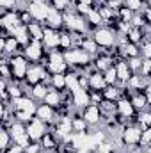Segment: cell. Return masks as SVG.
Here are the masks:
<instances>
[{"mask_svg": "<svg viewBox=\"0 0 151 153\" xmlns=\"http://www.w3.org/2000/svg\"><path fill=\"white\" fill-rule=\"evenodd\" d=\"M43 41H39V39H32L27 46H25V50H23V53H25V57L29 59V61H32V62H39L41 59H43Z\"/></svg>", "mask_w": 151, "mask_h": 153, "instance_id": "7", "label": "cell"}, {"mask_svg": "<svg viewBox=\"0 0 151 153\" xmlns=\"http://www.w3.org/2000/svg\"><path fill=\"white\" fill-rule=\"evenodd\" d=\"M30 2H32V0H30Z\"/></svg>", "mask_w": 151, "mask_h": 153, "instance_id": "40", "label": "cell"}, {"mask_svg": "<svg viewBox=\"0 0 151 153\" xmlns=\"http://www.w3.org/2000/svg\"><path fill=\"white\" fill-rule=\"evenodd\" d=\"M55 114H57V111L53 109V107H50V105H46L44 102L41 103V105H38V112H36V116H38L39 119H43L46 125H52L53 126V119H55Z\"/></svg>", "mask_w": 151, "mask_h": 153, "instance_id": "12", "label": "cell"}, {"mask_svg": "<svg viewBox=\"0 0 151 153\" xmlns=\"http://www.w3.org/2000/svg\"><path fill=\"white\" fill-rule=\"evenodd\" d=\"M123 5H126L133 13H141L142 11V0H123Z\"/></svg>", "mask_w": 151, "mask_h": 153, "instance_id": "30", "label": "cell"}, {"mask_svg": "<svg viewBox=\"0 0 151 153\" xmlns=\"http://www.w3.org/2000/svg\"><path fill=\"white\" fill-rule=\"evenodd\" d=\"M48 91H50V85H48L46 82H39V84H36V85L30 87V96H32L36 102H43V100L46 98Z\"/></svg>", "mask_w": 151, "mask_h": 153, "instance_id": "17", "label": "cell"}, {"mask_svg": "<svg viewBox=\"0 0 151 153\" xmlns=\"http://www.w3.org/2000/svg\"><path fill=\"white\" fill-rule=\"evenodd\" d=\"M16 4H18V0H0V5L4 11H14Z\"/></svg>", "mask_w": 151, "mask_h": 153, "instance_id": "35", "label": "cell"}, {"mask_svg": "<svg viewBox=\"0 0 151 153\" xmlns=\"http://www.w3.org/2000/svg\"><path fill=\"white\" fill-rule=\"evenodd\" d=\"M146 2H148V4H150V5H151V0H146Z\"/></svg>", "mask_w": 151, "mask_h": 153, "instance_id": "39", "label": "cell"}, {"mask_svg": "<svg viewBox=\"0 0 151 153\" xmlns=\"http://www.w3.org/2000/svg\"><path fill=\"white\" fill-rule=\"evenodd\" d=\"M80 48L84 52H87L89 55H98V43L93 39V36H87V38L84 39V43H82Z\"/></svg>", "mask_w": 151, "mask_h": 153, "instance_id": "23", "label": "cell"}, {"mask_svg": "<svg viewBox=\"0 0 151 153\" xmlns=\"http://www.w3.org/2000/svg\"><path fill=\"white\" fill-rule=\"evenodd\" d=\"M9 132H11V137H13V143L16 141V139H20L21 135H25L27 134V123H21V121H14L9 128H7Z\"/></svg>", "mask_w": 151, "mask_h": 153, "instance_id": "18", "label": "cell"}, {"mask_svg": "<svg viewBox=\"0 0 151 153\" xmlns=\"http://www.w3.org/2000/svg\"><path fill=\"white\" fill-rule=\"evenodd\" d=\"M103 98L105 100H110V102H117L119 98H123V91L117 85H107L103 89Z\"/></svg>", "mask_w": 151, "mask_h": 153, "instance_id": "20", "label": "cell"}, {"mask_svg": "<svg viewBox=\"0 0 151 153\" xmlns=\"http://www.w3.org/2000/svg\"><path fill=\"white\" fill-rule=\"evenodd\" d=\"M27 9H29V13L32 14L34 22L44 23V22H46V18H48V14H50L52 5H50L48 2H44V0H32V2H29Z\"/></svg>", "mask_w": 151, "mask_h": 153, "instance_id": "4", "label": "cell"}, {"mask_svg": "<svg viewBox=\"0 0 151 153\" xmlns=\"http://www.w3.org/2000/svg\"><path fill=\"white\" fill-rule=\"evenodd\" d=\"M2 153H25V148H21L16 143H13V146H9L5 152H2Z\"/></svg>", "mask_w": 151, "mask_h": 153, "instance_id": "36", "label": "cell"}, {"mask_svg": "<svg viewBox=\"0 0 151 153\" xmlns=\"http://www.w3.org/2000/svg\"><path fill=\"white\" fill-rule=\"evenodd\" d=\"M50 85H52L55 91L62 93L64 89H68V87H66V75H64V73H59V75H52Z\"/></svg>", "mask_w": 151, "mask_h": 153, "instance_id": "22", "label": "cell"}, {"mask_svg": "<svg viewBox=\"0 0 151 153\" xmlns=\"http://www.w3.org/2000/svg\"><path fill=\"white\" fill-rule=\"evenodd\" d=\"M141 55H142V59H151V39H148L146 43H142Z\"/></svg>", "mask_w": 151, "mask_h": 153, "instance_id": "34", "label": "cell"}, {"mask_svg": "<svg viewBox=\"0 0 151 153\" xmlns=\"http://www.w3.org/2000/svg\"><path fill=\"white\" fill-rule=\"evenodd\" d=\"M41 146H43V150H46V152H52V150H55L57 148V144H59V137H57V134L53 132V130H48L43 137H41Z\"/></svg>", "mask_w": 151, "mask_h": 153, "instance_id": "15", "label": "cell"}, {"mask_svg": "<svg viewBox=\"0 0 151 153\" xmlns=\"http://www.w3.org/2000/svg\"><path fill=\"white\" fill-rule=\"evenodd\" d=\"M141 137H142V128L135 123V125H124L121 128V143L124 146H137L141 144Z\"/></svg>", "mask_w": 151, "mask_h": 153, "instance_id": "3", "label": "cell"}, {"mask_svg": "<svg viewBox=\"0 0 151 153\" xmlns=\"http://www.w3.org/2000/svg\"><path fill=\"white\" fill-rule=\"evenodd\" d=\"M146 96H148V107H151V93L150 94H146Z\"/></svg>", "mask_w": 151, "mask_h": 153, "instance_id": "37", "label": "cell"}, {"mask_svg": "<svg viewBox=\"0 0 151 153\" xmlns=\"http://www.w3.org/2000/svg\"><path fill=\"white\" fill-rule=\"evenodd\" d=\"M9 66L13 71V82H25V76L29 71V59L25 57V53H14L9 59Z\"/></svg>", "mask_w": 151, "mask_h": 153, "instance_id": "1", "label": "cell"}, {"mask_svg": "<svg viewBox=\"0 0 151 153\" xmlns=\"http://www.w3.org/2000/svg\"><path fill=\"white\" fill-rule=\"evenodd\" d=\"M7 93H9V96H11V100H16V98H21V96H25V91H23V87L16 82H11L9 84V87H7Z\"/></svg>", "mask_w": 151, "mask_h": 153, "instance_id": "27", "label": "cell"}, {"mask_svg": "<svg viewBox=\"0 0 151 153\" xmlns=\"http://www.w3.org/2000/svg\"><path fill=\"white\" fill-rule=\"evenodd\" d=\"M48 153H50V152H48Z\"/></svg>", "mask_w": 151, "mask_h": 153, "instance_id": "41", "label": "cell"}, {"mask_svg": "<svg viewBox=\"0 0 151 153\" xmlns=\"http://www.w3.org/2000/svg\"><path fill=\"white\" fill-rule=\"evenodd\" d=\"M27 29H29V34H30V38L32 39H39V41H43V36H44V25H43V23H39V22H32V23L27 25Z\"/></svg>", "mask_w": 151, "mask_h": 153, "instance_id": "19", "label": "cell"}, {"mask_svg": "<svg viewBox=\"0 0 151 153\" xmlns=\"http://www.w3.org/2000/svg\"><path fill=\"white\" fill-rule=\"evenodd\" d=\"M114 64V55H109V53H100V55H96V61H94V68H96V71H101V73H105L107 70H110Z\"/></svg>", "mask_w": 151, "mask_h": 153, "instance_id": "13", "label": "cell"}, {"mask_svg": "<svg viewBox=\"0 0 151 153\" xmlns=\"http://www.w3.org/2000/svg\"><path fill=\"white\" fill-rule=\"evenodd\" d=\"M89 85L93 91H103L109 84L101 71H93V73H89Z\"/></svg>", "mask_w": 151, "mask_h": 153, "instance_id": "14", "label": "cell"}, {"mask_svg": "<svg viewBox=\"0 0 151 153\" xmlns=\"http://www.w3.org/2000/svg\"><path fill=\"white\" fill-rule=\"evenodd\" d=\"M71 125H73V132H75V134H84V132H87V126H89L82 114L71 117Z\"/></svg>", "mask_w": 151, "mask_h": 153, "instance_id": "25", "label": "cell"}, {"mask_svg": "<svg viewBox=\"0 0 151 153\" xmlns=\"http://www.w3.org/2000/svg\"><path fill=\"white\" fill-rule=\"evenodd\" d=\"M82 116H84V119L87 121V125H91V126H96V125L101 121L103 112H101L100 105H96V103H89L85 109H82Z\"/></svg>", "mask_w": 151, "mask_h": 153, "instance_id": "6", "label": "cell"}, {"mask_svg": "<svg viewBox=\"0 0 151 153\" xmlns=\"http://www.w3.org/2000/svg\"><path fill=\"white\" fill-rule=\"evenodd\" d=\"M117 112L123 116L124 119L137 117V111H135V107H133L132 100H130V98H126V96H123V98H119V100H117Z\"/></svg>", "mask_w": 151, "mask_h": 153, "instance_id": "10", "label": "cell"}, {"mask_svg": "<svg viewBox=\"0 0 151 153\" xmlns=\"http://www.w3.org/2000/svg\"><path fill=\"white\" fill-rule=\"evenodd\" d=\"M103 76H105V80H107V84H109V85H115V82H117V71H115V64H114L110 70H107V71L103 73Z\"/></svg>", "mask_w": 151, "mask_h": 153, "instance_id": "31", "label": "cell"}, {"mask_svg": "<svg viewBox=\"0 0 151 153\" xmlns=\"http://www.w3.org/2000/svg\"><path fill=\"white\" fill-rule=\"evenodd\" d=\"M93 39L98 43V46L110 48V46H114L117 43V32H115V29H110L109 25H103V27L94 29Z\"/></svg>", "mask_w": 151, "mask_h": 153, "instance_id": "2", "label": "cell"}, {"mask_svg": "<svg viewBox=\"0 0 151 153\" xmlns=\"http://www.w3.org/2000/svg\"><path fill=\"white\" fill-rule=\"evenodd\" d=\"M85 18H87V23H89L91 27H94V29L105 25V22H103V18H101V14H100L98 9H91V13H89Z\"/></svg>", "mask_w": 151, "mask_h": 153, "instance_id": "21", "label": "cell"}, {"mask_svg": "<svg viewBox=\"0 0 151 153\" xmlns=\"http://www.w3.org/2000/svg\"><path fill=\"white\" fill-rule=\"evenodd\" d=\"M43 102H44L46 105L53 107L55 111H59V107H61V105L64 103V102H62V94H61L59 91H55V89H53L52 85H50V91H48V94H46V98H44Z\"/></svg>", "mask_w": 151, "mask_h": 153, "instance_id": "16", "label": "cell"}, {"mask_svg": "<svg viewBox=\"0 0 151 153\" xmlns=\"http://www.w3.org/2000/svg\"><path fill=\"white\" fill-rule=\"evenodd\" d=\"M43 45H44V48H48L50 52H53L55 48H59V46H61V32H59L57 29H52V27H44Z\"/></svg>", "mask_w": 151, "mask_h": 153, "instance_id": "8", "label": "cell"}, {"mask_svg": "<svg viewBox=\"0 0 151 153\" xmlns=\"http://www.w3.org/2000/svg\"><path fill=\"white\" fill-rule=\"evenodd\" d=\"M52 2V7H55L57 11H68L70 9V0H50Z\"/></svg>", "mask_w": 151, "mask_h": 153, "instance_id": "32", "label": "cell"}, {"mask_svg": "<svg viewBox=\"0 0 151 153\" xmlns=\"http://www.w3.org/2000/svg\"><path fill=\"white\" fill-rule=\"evenodd\" d=\"M141 148L142 146H151V126L150 128H146V130H142V137H141V144H139Z\"/></svg>", "mask_w": 151, "mask_h": 153, "instance_id": "33", "label": "cell"}, {"mask_svg": "<svg viewBox=\"0 0 151 153\" xmlns=\"http://www.w3.org/2000/svg\"><path fill=\"white\" fill-rule=\"evenodd\" d=\"M46 126H48V125H46L43 119H39L38 116H34V117L27 123V134H29V137H30L32 141H41V137L48 132Z\"/></svg>", "mask_w": 151, "mask_h": 153, "instance_id": "5", "label": "cell"}, {"mask_svg": "<svg viewBox=\"0 0 151 153\" xmlns=\"http://www.w3.org/2000/svg\"><path fill=\"white\" fill-rule=\"evenodd\" d=\"M71 102H73V105H75L76 109H85L89 103H91V91H87V89H82V87H78L75 89L73 93H71Z\"/></svg>", "mask_w": 151, "mask_h": 153, "instance_id": "9", "label": "cell"}, {"mask_svg": "<svg viewBox=\"0 0 151 153\" xmlns=\"http://www.w3.org/2000/svg\"><path fill=\"white\" fill-rule=\"evenodd\" d=\"M11 141H13L11 132H9L7 128H4V126H2V130H0V150H2V152H5V150L9 148Z\"/></svg>", "mask_w": 151, "mask_h": 153, "instance_id": "28", "label": "cell"}, {"mask_svg": "<svg viewBox=\"0 0 151 153\" xmlns=\"http://www.w3.org/2000/svg\"><path fill=\"white\" fill-rule=\"evenodd\" d=\"M137 125L142 128V130H146V128H150L151 126V111L148 109H144V111H141L139 114H137Z\"/></svg>", "mask_w": 151, "mask_h": 153, "instance_id": "24", "label": "cell"}, {"mask_svg": "<svg viewBox=\"0 0 151 153\" xmlns=\"http://www.w3.org/2000/svg\"><path fill=\"white\" fill-rule=\"evenodd\" d=\"M141 153H151L150 150H144V152H141Z\"/></svg>", "mask_w": 151, "mask_h": 153, "instance_id": "38", "label": "cell"}, {"mask_svg": "<svg viewBox=\"0 0 151 153\" xmlns=\"http://www.w3.org/2000/svg\"><path fill=\"white\" fill-rule=\"evenodd\" d=\"M115 71H117V82H121L123 85H126L130 76L133 75V71L128 66V61H124V59L115 61Z\"/></svg>", "mask_w": 151, "mask_h": 153, "instance_id": "11", "label": "cell"}, {"mask_svg": "<svg viewBox=\"0 0 151 153\" xmlns=\"http://www.w3.org/2000/svg\"><path fill=\"white\" fill-rule=\"evenodd\" d=\"M126 38H128V43H135V45H139V43L142 41V38H144L142 29H139V27H130Z\"/></svg>", "mask_w": 151, "mask_h": 153, "instance_id": "26", "label": "cell"}, {"mask_svg": "<svg viewBox=\"0 0 151 153\" xmlns=\"http://www.w3.org/2000/svg\"><path fill=\"white\" fill-rule=\"evenodd\" d=\"M126 61H128V66L133 73H139L141 68H142V62H144V59H141V55L139 57H128Z\"/></svg>", "mask_w": 151, "mask_h": 153, "instance_id": "29", "label": "cell"}]
</instances>
